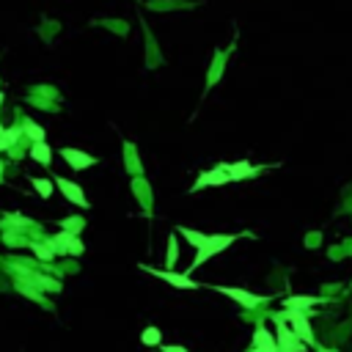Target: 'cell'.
I'll list each match as a JSON object with an SVG mask.
<instances>
[{
	"label": "cell",
	"mask_w": 352,
	"mask_h": 352,
	"mask_svg": "<svg viewBox=\"0 0 352 352\" xmlns=\"http://www.w3.org/2000/svg\"><path fill=\"white\" fill-rule=\"evenodd\" d=\"M322 297H311V295H295V297H284V311H308L314 306H322Z\"/></svg>",
	"instance_id": "obj_6"
},
{
	"label": "cell",
	"mask_w": 352,
	"mask_h": 352,
	"mask_svg": "<svg viewBox=\"0 0 352 352\" xmlns=\"http://www.w3.org/2000/svg\"><path fill=\"white\" fill-rule=\"evenodd\" d=\"M176 231L196 248V259H193V264L187 267L185 275L196 273L207 259H212L215 253H220V250H226L231 242H237V234H201V231H193V228H185V226L176 228Z\"/></svg>",
	"instance_id": "obj_1"
},
{
	"label": "cell",
	"mask_w": 352,
	"mask_h": 352,
	"mask_svg": "<svg viewBox=\"0 0 352 352\" xmlns=\"http://www.w3.org/2000/svg\"><path fill=\"white\" fill-rule=\"evenodd\" d=\"M140 344H146V347H162L160 327H146V330L140 333Z\"/></svg>",
	"instance_id": "obj_11"
},
{
	"label": "cell",
	"mask_w": 352,
	"mask_h": 352,
	"mask_svg": "<svg viewBox=\"0 0 352 352\" xmlns=\"http://www.w3.org/2000/svg\"><path fill=\"white\" fill-rule=\"evenodd\" d=\"M83 242H80V239L77 237H72V239H69V245H66V253H72V256H80V253H83Z\"/></svg>",
	"instance_id": "obj_18"
},
{
	"label": "cell",
	"mask_w": 352,
	"mask_h": 352,
	"mask_svg": "<svg viewBox=\"0 0 352 352\" xmlns=\"http://www.w3.org/2000/svg\"><path fill=\"white\" fill-rule=\"evenodd\" d=\"M25 130H28V135H31L33 140H36V143H44V130L39 124H33V121H28L25 124Z\"/></svg>",
	"instance_id": "obj_16"
},
{
	"label": "cell",
	"mask_w": 352,
	"mask_h": 352,
	"mask_svg": "<svg viewBox=\"0 0 352 352\" xmlns=\"http://www.w3.org/2000/svg\"><path fill=\"white\" fill-rule=\"evenodd\" d=\"M168 242H171V245H168V270H171V264L176 261V256H179V248H176V239L173 237L168 239Z\"/></svg>",
	"instance_id": "obj_19"
},
{
	"label": "cell",
	"mask_w": 352,
	"mask_h": 352,
	"mask_svg": "<svg viewBox=\"0 0 352 352\" xmlns=\"http://www.w3.org/2000/svg\"><path fill=\"white\" fill-rule=\"evenodd\" d=\"M228 173V179H248L253 176V165L250 162H237V165H223Z\"/></svg>",
	"instance_id": "obj_10"
},
{
	"label": "cell",
	"mask_w": 352,
	"mask_h": 352,
	"mask_svg": "<svg viewBox=\"0 0 352 352\" xmlns=\"http://www.w3.org/2000/svg\"><path fill=\"white\" fill-rule=\"evenodd\" d=\"M55 185H58V190L63 193V196L69 198L72 204H80V207H88V201H85V196H83V190H80L74 182H69V179H55Z\"/></svg>",
	"instance_id": "obj_7"
},
{
	"label": "cell",
	"mask_w": 352,
	"mask_h": 352,
	"mask_svg": "<svg viewBox=\"0 0 352 352\" xmlns=\"http://www.w3.org/2000/svg\"><path fill=\"white\" fill-rule=\"evenodd\" d=\"M273 319H284L286 325L292 327L297 338H300L306 347H316L314 341V327H311V319H308V311H281V314H273Z\"/></svg>",
	"instance_id": "obj_2"
},
{
	"label": "cell",
	"mask_w": 352,
	"mask_h": 352,
	"mask_svg": "<svg viewBox=\"0 0 352 352\" xmlns=\"http://www.w3.org/2000/svg\"><path fill=\"white\" fill-rule=\"evenodd\" d=\"M80 228H83V220H80V218H66V220H63V231L72 234V237H77Z\"/></svg>",
	"instance_id": "obj_15"
},
{
	"label": "cell",
	"mask_w": 352,
	"mask_h": 352,
	"mask_svg": "<svg viewBox=\"0 0 352 352\" xmlns=\"http://www.w3.org/2000/svg\"><path fill=\"white\" fill-rule=\"evenodd\" d=\"M316 352H338V349H330V347H316Z\"/></svg>",
	"instance_id": "obj_22"
},
{
	"label": "cell",
	"mask_w": 352,
	"mask_h": 352,
	"mask_svg": "<svg viewBox=\"0 0 352 352\" xmlns=\"http://www.w3.org/2000/svg\"><path fill=\"white\" fill-rule=\"evenodd\" d=\"M61 157H63V160H66L72 168H77V171H80V168L94 165V157H91V154H83V151H77V149H63Z\"/></svg>",
	"instance_id": "obj_9"
},
{
	"label": "cell",
	"mask_w": 352,
	"mask_h": 352,
	"mask_svg": "<svg viewBox=\"0 0 352 352\" xmlns=\"http://www.w3.org/2000/svg\"><path fill=\"white\" fill-rule=\"evenodd\" d=\"M33 253H36L42 261H52V259H55V248H52V245H39V242H33Z\"/></svg>",
	"instance_id": "obj_13"
},
{
	"label": "cell",
	"mask_w": 352,
	"mask_h": 352,
	"mask_svg": "<svg viewBox=\"0 0 352 352\" xmlns=\"http://www.w3.org/2000/svg\"><path fill=\"white\" fill-rule=\"evenodd\" d=\"M17 289H20L22 295H28V297H31V300H39V297H42V295H39V289H33V286H28L25 281H17Z\"/></svg>",
	"instance_id": "obj_17"
},
{
	"label": "cell",
	"mask_w": 352,
	"mask_h": 352,
	"mask_svg": "<svg viewBox=\"0 0 352 352\" xmlns=\"http://www.w3.org/2000/svg\"><path fill=\"white\" fill-rule=\"evenodd\" d=\"M275 325H278V336H275V344H278V349L281 352H306L308 347L300 341V338L292 333V327L286 325L284 319H273Z\"/></svg>",
	"instance_id": "obj_4"
},
{
	"label": "cell",
	"mask_w": 352,
	"mask_h": 352,
	"mask_svg": "<svg viewBox=\"0 0 352 352\" xmlns=\"http://www.w3.org/2000/svg\"><path fill=\"white\" fill-rule=\"evenodd\" d=\"M6 146H9V140H6V130H3V127H0V151H3Z\"/></svg>",
	"instance_id": "obj_21"
},
{
	"label": "cell",
	"mask_w": 352,
	"mask_h": 352,
	"mask_svg": "<svg viewBox=\"0 0 352 352\" xmlns=\"http://www.w3.org/2000/svg\"><path fill=\"white\" fill-rule=\"evenodd\" d=\"M140 270H143L146 275H154V278H160V281H168V284L176 286V289H198V286H201L185 273H173V270H151V267H146V264H140Z\"/></svg>",
	"instance_id": "obj_3"
},
{
	"label": "cell",
	"mask_w": 352,
	"mask_h": 352,
	"mask_svg": "<svg viewBox=\"0 0 352 352\" xmlns=\"http://www.w3.org/2000/svg\"><path fill=\"white\" fill-rule=\"evenodd\" d=\"M160 349H162V352H190L187 347H182V344H162Z\"/></svg>",
	"instance_id": "obj_20"
},
{
	"label": "cell",
	"mask_w": 352,
	"mask_h": 352,
	"mask_svg": "<svg viewBox=\"0 0 352 352\" xmlns=\"http://www.w3.org/2000/svg\"><path fill=\"white\" fill-rule=\"evenodd\" d=\"M33 187L39 190V196H42V198H50L52 196V182L50 179H33Z\"/></svg>",
	"instance_id": "obj_14"
},
{
	"label": "cell",
	"mask_w": 352,
	"mask_h": 352,
	"mask_svg": "<svg viewBox=\"0 0 352 352\" xmlns=\"http://www.w3.org/2000/svg\"><path fill=\"white\" fill-rule=\"evenodd\" d=\"M215 292H220V295H226V297H231L234 303H239L242 308H256V306H261L267 297H259V295H253V292H245V289H234V286H212Z\"/></svg>",
	"instance_id": "obj_5"
},
{
	"label": "cell",
	"mask_w": 352,
	"mask_h": 352,
	"mask_svg": "<svg viewBox=\"0 0 352 352\" xmlns=\"http://www.w3.org/2000/svg\"><path fill=\"white\" fill-rule=\"evenodd\" d=\"M33 160L36 162H42V165H50L52 162V151H50V146H44V143H33Z\"/></svg>",
	"instance_id": "obj_12"
},
{
	"label": "cell",
	"mask_w": 352,
	"mask_h": 352,
	"mask_svg": "<svg viewBox=\"0 0 352 352\" xmlns=\"http://www.w3.org/2000/svg\"><path fill=\"white\" fill-rule=\"evenodd\" d=\"M226 182H231L228 179V173H226V168H215V171H207V173H201L198 176V182H196V190H201V187H209V185H226Z\"/></svg>",
	"instance_id": "obj_8"
},
{
	"label": "cell",
	"mask_w": 352,
	"mask_h": 352,
	"mask_svg": "<svg viewBox=\"0 0 352 352\" xmlns=\"http://www.w3.org/2000/svg\"><path fill=\"white\" fill-rule=\"evenodd\" d=\"M248 352H253V349H248Z\"/></svg>",
	"instance_id": "obj_23"
}]
</instances>
